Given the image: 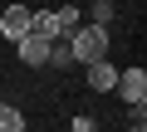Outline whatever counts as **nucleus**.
I'll use <instances>...</instances> for the list:
<instances>
[{
	"instance_id": "nucleus-2",
	"label": "nucleus",
	"mask_w": 147,
	"mask_h": 132,
	"mask_svg": "<svg viewBox=\"0 0 147 132\" xmlns=\"http://www.w3.org/2000/svg\"><path fill=\"white\" fill-rule=\"evenodd\" d=\"M113 93H118L127 108H142V103H147V74H142V69H118Z\"/></svg>"
},
{
	"instance_id": "nucleus-12",
	"label": "nucleus",
	"mask_w": 147,
	"mask_h": 132,
	"mask_svg": "<svg viewBox=\"0 0 147 132\" xmlns=\"http://www.w3.org/2000/svg\"><path fill=\"white\" fill-rule=\"evenodd\" d=\"M108 5H118V0H108Z\"/></svg>"
},
{
	"instance_id": "nucleus-5",
	"label": "nucleus",
	"mask_w": 147,
	"mask_h": 132,
	"mask_svg": "<svg viewBox=\"0 0 147 132\" xmlns=\"http://www.w3.org/2000/svg\"><path fill=\"white\" fill-rule=\"evenodd\" d=\"M84 69H88V88H93V93H113L118 69H113L108 59H93V64H84Z\"/></svg>"
},
{
	"instance_id": "nucleus-1",
	"label": "nucleus",
	"mask_w": 147,
	"mask_h": 132,
	"mask_svg": "<svg viewBox=\"0 0 147 132\" xmlns=\"http://www.w3.org/2000/svg\"><path fill=\"white\" fill-rule=\"evenodd\" d=\"M74 64H93V59H108V29L103 25H79L74 34H64Z\"/></svg>"
},
{
	"instance_id": "nucleus-7",
	"label": "nucleus",
	"mask_w": 147,
	"mask_h": 132,
	"mask_svg": "<svg viewBox=\"0 0 147 132\" xmlns=\"http://www.w3.org/2000/svg\"><path fill=\"white\" fill-rule=\"evenodd\" d=\"M49 64H54L59 74H64V69H74V54H69V44H64V39H54V44H49Z\"/></svg>"
},
{
	"instance_id": "nucleus-8",
	"label": "nucleus",
	"mask_w": 147,
	"mask_h": 132,
	"mask_svg": "<svg viewBox=\"0 0 147 132\" xmlns=\"http://www.w3.org/2000/svg\"><path fill=\"white\" fill-rule=\"evenodd\" d=\"M0 132H25V117H20V108H5V103H0Z\"/></svg>"
},
{
	"instance_id": "nucleus-9",
	"label": "nucleus",
	"mask_w": 147,
	"mask_h": 132,
	"mask_svg": "<svg viewBox=\"0 0 147 132\" xmlns=\"http://www.w3.org/2000/svg\"><path fill=\"white\" fill-rule=\"evenodd\" d=\"M113 20H118V5H108V0H93V25H103V29H108Z\"/></svg>"
},
{
	"instance_id": "nucleus-11",
	"label": "nucleus",
	"mask_w": 147,
	"mask_h": 132,
	"mask_svg": "<svg viewBox=\"0 0 147 132\" xmlns=\"http://www.w3.org/2000/svg\"><path fill=\"white\" fill-rule=\"evenodd\" d=\"M127 132H147V117H142V108H132V122H127Z\"/></svg>"
},
{
	"instance_id": "nucleus-4",
	"label": "nucleus",
	"mask_w": 147,
	"mask_h": 132,
	"mask_svg": "<svg viewBox=\"0 0 147 132\" xmlns=\"http://www.w3.org/2000/svg\"><path fill=\"white\" fill-rule=\"evenodd\" d=\"M0 34H5L10 44L25 39V34H30V10H25V5H5V10H0Z\"/></svg>"
},
{
	"instance_id": "nucleus-10",
	"label": "nucleus",
	"mask_w": 147,
	"mask_h": 132,
	"mask_svg": "<svg viewBox=\"0 0 147 132\" xmlns=\"http://www.w3.org/2000/svg\"><path fill=\"white\" fill-rule=\"evenodd\" d=\"M69 132H98V122H93L88 113H79V117H74V122H69Z\"/></svg>"
},
{
	"instance_id": "nucleus-6",
	"label": "nucleus",
	"mask_w": 147,
	"mask_h": 132,
	"mask_svg": "<svg viewBox=\"0 0 147 132\" xmlns=\"http://www.w3.org/2000/svg\"><path fill=\"white\" fill-rule=\"evenodd\" d=\"M54 25H59V39H64V34L79 29L84 20H79V10H74V5H59V10H54Z\"/></svg>"
},
{
	"instance_id": "nucleus-3",
	"label": "nucleus",
	"mask_w": 147,
	"mask_h": 132,
	"mask_svg": "<svg viewBox=\"0 0 147 132\" xmlns=\"http://www.w3.org/2000/svg\"><path fill=\"white\" fill-rule=\"evenodd\" d=\"M49 44H54V39H44V34H25V39H15L20 64H30V69H44V64H49Z\"/></svg>"
}]
</instances>
